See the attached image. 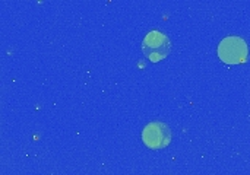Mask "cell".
<instances>
[{
  "label": "cell",
  "mask_w": 250,
  "mask_h": 175,
  "mask_svg": "<svg viewBox=\"0 0 250 175\" xmlns=\"http://www.w3.org/2000/svg\"><path fill=\"white\" fill-rule=\"evenodd\" d=\"M218 57L226 64H242L249 57L248 42L237 35L226 37L218 45Z\"/></svg>",
  "instance_id": "obj_2"
},
{
  "label": "cell",
  "mask_w": 250,
  "mask_h": 175,
  "mask_svg": "<svg viewBox=\"0 0 250 175\" xmlns=\"http://www.w3.org/2000/svg\"><path fill=\"white\" fill-rule=\"evenodd\" d=\"M142 142L149 149H164L171 143V130L163 121H151L142 130Z\"/></svg>",
  "instance_id": "obj_3"
},
{
  "label": "cell",
  "mask_w": 250,
  "mask_h": 175,
  "mask_svg": "<svg viewBox=\"0 0 250 175\" xmlns=\"http://www.w3.org/2000/svg\"><path fill=\"white\" fill-rule=\"evenodd\" d=\"M171 48H173L171 39L158 29H154L144 37L142 53L152 63H158L164 60L171 53Z\"/></svg>",
  "instance_id": "obj_1"
}]
</instances>
